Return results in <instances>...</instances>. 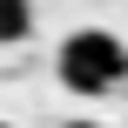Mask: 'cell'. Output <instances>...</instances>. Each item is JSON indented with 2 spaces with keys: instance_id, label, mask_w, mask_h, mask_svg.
Segmentation results:
<instances>
[{
  "instance_id": "4",
  "label": "cell",
  "mask_w": 128,
  "mask_h": 128,
  "mask_svg": "<svg viewBox=\"0 0 128 128\" xmlns=\"http://www.w3.org/2000/svg\"><path fill=\"white\" fill-rule=\"evenodd\" d=\"M0 128H7V122H0Z\"/></svg>"
},
{
  "instance_id": "3",
  "label": "cell",
  "mask_w": 128,
  "mask_h": 128,
  "mask_svg": "<svg viewBox=\"0 0 128 128\" xmlns=\"http://www.w3.org/2000/svg\"><path fill=\"white\" fill-rule=\"evenodd\" d=\"M68 128H94V122H68Z\"/></svg>"
},
{
  "instance_id": "2",
  "label": "cell",
  "mask_w": 128,
  "mask_h": 128,
  "mask_svg": "<svg viewBox=\"0 0 128 128\" xmlns=\"http://www.w3.org/2000/svg\"><path fill=\"white\" fill-rule=\"evenodd\" d=\"M34 34V7L27 0H0V40H27Z\"/></svg>"
},
{
  "instance_id": "1",
  "label": "cell",
  "mask_w": 128,
  "mask_h": 128,
  "mask_svg": "<svg viewBox=\"0 0 128 128\" xmlns=\"http://www.w3.org/2000/svg\"><path fill=\"white\" fill-rule=\"evenodd\" d=\"M122 74H128V47L108 27H81V34L61 40V81L74 94H108Z\"/></svg>"
}]
</instances>
